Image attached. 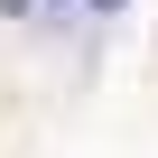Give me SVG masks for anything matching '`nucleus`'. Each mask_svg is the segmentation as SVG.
<instances>
[{
	"mask_svg": "<svg viewBox=\"0 0 158 158\" xmlns=\"http://www.w3.org/2000/svg\"><path fill=\"white\" fill-rule=\"evenodd\" d=\"M0 10H28V0H0Z\"/></svg>",
	"mask_w": 158,
	"mask_h": 158,
	"instance_id": "nucleus-1",
	"label": "nucleus"
}]
</instances>
